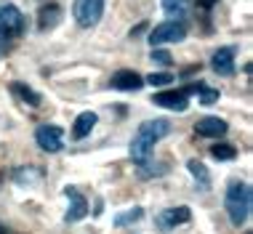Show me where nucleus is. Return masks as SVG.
I'll return each instance as SVG.
<instances>
[{"instance_id":"39448f33","label":"nucleus","mask_w":253,"mask_h":234,"mask_svg":"<svg viewBox=\"0 0 253 234\" xmlns=\"http://www.w3.org/2000/svg\"><path fill=\"white\" fill-rule=\"evenodd\" d=\"M104 13V0H75L72 16L80 27H93Z\"/></svg>"},{"instance_id":"7ed1b4c3","label":"nucleus","mask_w":253,"mask_h":234,"mask_svg":"<svg viewBox=\"0 0 253 234\" xmlns=\"http://www.w3.org/2000/svg\"><path fill=\"white\" fill-rule=\"evenodd\" d=\"M184 38H187V24H184L181 19H176V22H163V24H157L155 30L149 32V43L152 45L181 43Z\"/></svg>"},{"instance_id":"f8f14e48","label":"nucleus","mask_w":253,"mask_h":234,"mask_svg":"<svg viewBox=\"0 0 253 234\" xmlns=\"http://www.w3.org/2000/svg\"><path fill=\"white\" fill-rule=\"evenodd\" d=\"M211 64H213V72L221 75V78L235 75V48H232V45L218 48V51L213 53V59H211Z\"/></svg>"},{"instance_id":"412c9836","label":"nucleus","mask_w":253,"mask_h":234,"mask_svg":"<svg viewBox=\"0 0 253 234\" xmlns=\"http://www.w3.org/2000/svg\"><path fill=\"white\" fill-rule=\"evenodd\" d=\"M197 96H200V101H203V104H213V101L218 99V91H213V88H208V85L203 82V88L197 91Z\"/></svg>"},{"instance_id":"f03ea898","label":"nucleus","mask_w":253,"mask_h":234,"mask_svg":"<svg viewBox=\"0 0 253 234\" xmlns=\"http://www.w3.org/2000/svg\"><path fill=\"white\" fill-rule=\"evenodd\" d=\"M251 187L243 181H232L227 189V197H224V208H227V216L235 226H243L251 216Z\"/></svg>"},{"instance_id":"2eb2a0df","label":"nucleus","mask_w":253,"mask_h":234,"mask_svg":"<svg viewBox=\"0 0 253 234\" xmlns=\"http://www.w3.org/2000/svg\"><path fill=\"white\" fill-rule=\"evenodd\" d=\"M11 91L19 96V99L24 101V104H30V107H40V93L38 91H32L30 85H24V82H11Z\"/></svg>"},{"instance_id":"1a4fd4ad","label":"nucleus","mask_w":253,"mask_h":234,"mask_svg":"<svg viewBox=\"0 0 253 234\" xmlns=\"http://www.w3.org/2000/svg\"><path fill=\"white\" fill-rule=\"evenodd\" d=\"M227 130H229V125L221 117H200V120L195 122V133L205 136V139H221Z\"/></svg>"},{"instance_id":"f257e3e1","label":"nucleus","mask_w":253,"mask_h":234,"mask_svg":"<svg viewBox=\"0 0 253 234\" xmlns=\"http://www.w3.org/2000/svg\"><path fill=\"white\" fill-rule=\"evenodd\" d=\"M170 133V122L168 120H147L141 122L139 130H136L133 141H131V160L139 165H147V160L152 157V149L160 139H166Z\"/></svg>"},{"instance_id":"a211bd4d","label":"nucleus","mask_w":253,"mask_h":234,"mask_svg":"<svg viewBox=\"0 0 253 234\" xmlns=\"http://www.w3.org/2000/svg\"><path fill=\"white\" fill-rule=\"evenodd\" d=\"M211 155H213V160H218V162H229L237 157V149L232 147V144H213V147H211Z\"/></svg>"},{"instance_id":"6e6552de","label":"nucleus","mask_w":253,"mask_h":234,"mask_svg":"<svg viewBox=\"0 0 253 234\" xmlns=\"http://www.w3.org/2000/svg\"><path fill=\"white\" fill-rule=\"evenodd\" d=\"M64 195H67V199H70V210H67L64 221H67V224H78V221H83L85 213H88L85 197L80 195V192L75 189V187H67V189H64Z\"/></svg>"},{"instance_id":"4be33fe9","label":"nucleus","mask_w":253,"mask_h":234,"mask_svg":"<svg viewBox=\"0 0 253 234\" xmlns=\"http://www.w3.org/2000/svg\"><path fill=\"white\" fill-rule=\"evenodd\" d=\"M149 59H152V61H157V64H170V61H173V59H170V53L168 51H163V48H152V53H149Z\"/></svg>"},{"instance_id":"dca6fc26","label":"nucleus","mask_w":253,"mask_h":234,"mask_svg":"<svg viewBox=\"0 0 253 234\" xmlns=\"http://www.w3.org/2000/svg\"><path fill=\"white\" fill-rule=\"evenodd\" d=\"M163 11L168 19H184L189 11V0H163Z\"/></svg>"},{"instance_id":"393cba45","label":"nucleus","mask_w":253,"mask_h":234,"mask_svg":"<svg viewBox=\"0 0 253 234\" xmlns=\"http://www.w3.org/2000/svg\"><path fill=\"white\" fill-rule=\"evenodd\" d=\"M0 234H8V232H5V229H0Z\"/></svg>"},{"instance_id":"b1692460","label":"nucleus","mask_w":253,"mask_h":234,"mask_svg":"<svg viewBox=\"0 0 253 234\" xmlns=\"http://www.w3.org/2000/svg\"><path fill=\"white\" fill-rule=\"evenodd\" d=\"M144 30H147V22H141L139 27H136V30H131V38H133V35H141Z\"/></svg>"},{"instance_id":"6ab92c4d","label":"nucleus","mask_w":253,"mask_h":234,"mask_svg":"<svg viewBox=\"0 0 253 234\" xmlns=\"http://www.w3.org/2000/svg\"><path fill=\"white\" fill-rule=\"evenodd\" d=\"M141 216H144V210H141V208H131V210L120 213V216H115V226H118V229H123V226H128V224L141 221Z\"/></svg>"},{"instance_id":"ddd939ff","label":"nucleus","mask_w":253,"mask_h":234,"mask_svg":"<svg viewBox=\"0 0 253 234\" xmlns=\"http://www.w3.org/2000/svg\"><path fill=\"white\" fill-rule=\"evenodd\" d=\"M61 5H56V3H48V5H43V8L38 11V30H53L59 22H61Z\"/></svg>"},{"instance_id":"20e7f679","label":"nucleus","mask_w":253,"mask_h":234,"mask_svg":"<svg viewBox=\"0 0 253 234\" xmlns=\"http://www.w3.org/2000/svg\"><path fill=\"white\" fill-rule=\"evenodd\" d=\"M24 13L11 3H3L0 5V32L5 38H19L24 32Z\"/></svg>"},{"instance_id":"5701e85b","label":"nucleus","mask_w":253,"mask_h":234,"mask_svg":"<svg viewBox=\"0 0 253 234\" xmlns=\"http://www.w3.org/2000/svg\"><path fill=\"white\" fill-rule=\"evenodd\" d=\"M11 51V38H5L3 32H0V56H3V53H8Z\"/></svg>"},{"instance_id":"0eeeda50","label":"nucleus","mask_w":253,"mask_h":234,"mask_svg":"<svg viewBox=\"0 0 253 234\" xmlns=\"http://www.w3.org/2000/svg\"><path fill=\"white\" fill-rule=\"evenodd\" d=\"M152 104L155 107H163V109H170V112H187L189 107V96L181 91H160L152 96Z\"/></svg>"},{"instance_id":"423d86ee","label":"nucleus","mask_w":253,"mask_h":234,"mask_svg":"<svg viewBox=\"0 0 253 234\" xmlns=\"http://www.w3.org/2000/svg\"><path fill=\"white\" fill-rule=\"evenodd\" d=\"M35 141L43 152L56 155V152H61V147H64V133H61L59 125H40L35 130Z\"/></svg>"},{"instance_id":"4468645a","label":"nucleus","mask_w":253,"mask_h":234,"mask_svg":"<svg viewBox=\"0 0 253 234\" xmlns=\"http://www.w3.org/2000/svg\"><path fill=\"white\" fill-rule=\"evenodd\" d=\"M96 112H80L78 117H75V125H72V139L75 141H83L85 136H91L93 125H96Z\"/></svg>"},{"instance_id":"9b49d317","label":"nucleus","mask_w":253,"mask_h":234,"mask_svg":"<svg viewBox=\"0 0 253 234\" xmlns=\"http://www.w3.org/2000/svg\"><path fill=\"white\" fill-rule=\"evenodd\" d=\"M109 85H112L115 91H139V88L144 85V78L133 70H120V72L112 75Z\"/></svg>"},{"instance_id":"aec40b11","label":"nucleus","mask_w":253,"mask_h":234,"mask_svg":"<svg viewBox=\"0 0 253 234\" xmlns=\"http://www.w3.org/2000/svg\"><path fill=\"white\" fill-rule=\"evenodd\" d=\"M147 82L149 85H170V82H173V75L170 72H152L147 78Z\"/></svg>"},{"instance_id":"f3484780","label":"nucleus","mask_w":253,"mask_h":234,"mask_svg":"<svg viewBox=\"0 0 253 234\" xmlns=\"http://www.w3.org/2000/svg\"><path fill=\"white\" fill-rule=\"evenodd\" d=\"M187 168H189V173H192V178L197 184H200L203 189H208L211 187V176H208V168H205L203 162H197V160H189L187 162Z\"/></svg>"},{"instance_id":"9d476101","label":"nucleus","mask_w":253,"mask_h":234,"mask_svg":"<svg viewBox=\"0 0 253 234\" xmlns=\"http://www.w3.org/2000/svg\"><path fill=\"white\" fill-rule=\"evenodd\" d=\"M189 218H192V210H189L187 205H179V208L163 210L160 216H157V226H160V229H176V226L187 224Z\"/></svg>"}]
</instances>
